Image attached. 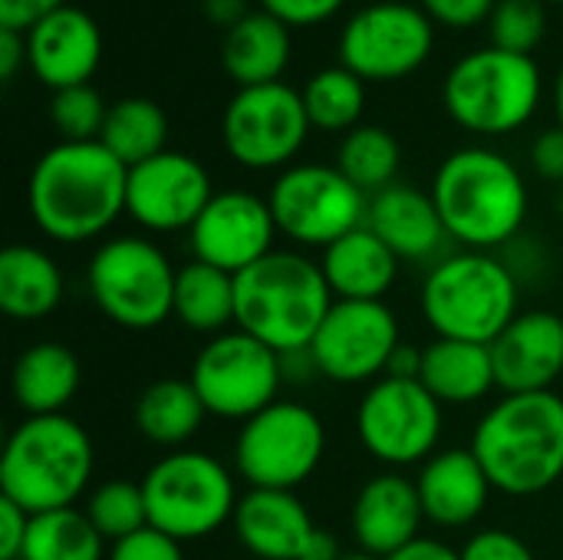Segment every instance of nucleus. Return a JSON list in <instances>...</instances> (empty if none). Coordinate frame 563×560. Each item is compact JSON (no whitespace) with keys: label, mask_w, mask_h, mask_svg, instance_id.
Segmentation results:
<instances>
[{"label":"nucleus","mask_w":563,"mask_h":560,"mask_svg":"<svg viewBox=\"0 0 563 560\" xmlns=\"http://www.w3.org/2000/svg\"><path fill=\"white\" fill-rule=\"evenodd\" d=\"M125 191L129 168L102 142H59L33 165L26 205L46 238L79 244L125 215Z\"/></svg>","instance_id":"nucleus-1"},{"label":"nucleus","mask_w":563,"mask_h":560,"mask_svg":"<svg viewBox=\"0 0 563 560\" xmlns=\"http://www.w3.org/2000/svg\"><path fill=\"white\" fill-rule=\"evenodd\" d=\"M432 201L442 224L462 251H488L511 244L528 221V185L518 165L482 145L459 149L442 158L432 178Z\"/></svg>","instance_id":"nucleus-2"},{"label":"nucleus","mask_w":563,"mask_h":560,"mask_svg":"<svg viewBox=\"0 0 563 560\" xmlns=\"http://www.w3.org/2000/svg\"><path fill=\"white\" fill-rule=\"evenodd\" d=\"M472 452L495 492L531 498L563 479V399L558 393L501 396L475 426Z\"/></svg>","instance_id":"nucleus-3"},{"label":"nucleus","mask_w":563,"mask_h":560,"mask_svg":"<svg viewBox=\"0 0 563 560\" xmlns=\"http://www.w3.org/2000/svg\"><path fill=\"white\" fill-rule=\"evenodd\" d=\"M96 469L89 432L66 413L26 416L0 455V495L26 515L76 508Z\"/></svg>","instance_id":"nucleus-4"},{"label":"nucleus","mask_w":563,"mask_h":560,"mask_svg":"<svg viewBox=\"0 0 563 560\" xmlns=\"http://www.w3.org/2000/svg\"><path fill=\"white\" fill-rule=\"evenodd\" d=\"M336 304L323 267L300 251H274L238 274V330L280 356L307 353Z\"/></svg>","instance_id":"nucleus-5"},{"label":"nucleus","mask_w":563,"mask_h":560,"mask_svg":"<svg viewBox=\"0 0 563 560\" xmlns=\"http://www.w3.org/2000/svg\"><path fill=\"white\" fill-rule=\"evenodd\" d=\"M521 287L498 254L455 251L442 257L422 284L419 307L435 337L495 343L501 330L521 314Z\"/></svg>","instance_id":"nucleus-6"},{"label":"nucleus","mask_w":563,"mask_h":560,"mask_svg":"<svg viewBox=\"0 0 563 560\" xmlns=\"http://www.w3.org/2000/svg\"><path fill=\"white\" fill-rule=\"evenodd\" d=\"M544 79L534 56L482 46L465 53L445 76L442 102L452 122L475 135H511L541 106Z\"/></svg>","instance_id":"nucleus-7"},{"label":"nucleus","mask_w":563,"mask_h":560,"mask_svg":"<svg viewBox=\"0 0 563 560\" xmlns=\"http://www.w3.org/2000/svg\"><path fill=\"white\" fill-rule=\"evenodd\" d=\"M148 528L188 545L221 531L238 512L234 472L208 452L178 449L162 455L145 479Z\"/></svg>","instance_id":"nucleus-8"},{"label":"nucleus","mask_w":563,"mask_h":560,"mask_svg":"<svg viewBox=\"0 0 563 560\" xmlns=\"http://www.w3.org/2000/svg\"><path fill=\"white\" fill-rule=\"evenodd\" d=\"M178 267L168 254L139 234L102 241L86 267L92 304L122 330H155L172 317Z\"/></svg>","instance_id":"nucleus-9"},{"label":"nucleus","mask_w":563,"mask_h":560,"mask_svg":"<svg viewBox=\"0 0 563 560\" xmlns=\"http://www.w3.org/2000/svg\"><path fill=\"white\" fill-rule=\"evenodd\" d=\"M323 419L290 399H277L254 419L241 422L234 439V469L251 488L297 492L323 462Z\"/></svg>","instance_id":"nucleus-10"},{"label":"nucleus","mask_w":563,"mask_h":560,"mask_svg":"<svg viewBox=\"0 0 563 560\" xmlns=\"http://www.w3.org/2000/svg\"><path fill=\"white\" fill-rule=\"evenodd\" d=\"M188 380L208 416L247 422L277 403L287 373L277 350L234 327L201 347Z\"/></svg>","instance_id":"nucleus-11"},{"label":"nucleus","mask_w":563,"mask_h":560,"mask_svg":"<svg viewBox=\"0 0 563 560\" xmlns=\"http://www.w3.org/2000/svg\"><path fill=\"white\" fill-rule=\"evenodd\" d=\"M277 231L300 248L327 251L366 224L369 195H363L336 165H290L267 191Z\"/></svg>","instance_id":"nucleus-12"},{"label":"nucleus","mask_w":563,"mask_h":560,"mask_svg":"<svg viewBox=\"0 0 563 560\" xmlns=\"http://www.w3.org/2000/svg\"><path fill=\"white\" fill-rule=\"evenodd\" d=\"M445 406L419 383L383 376L356 406L360 446L389 469L426 465L442 442Z\"/></svg>","instance_id":"nucleus-13"},{"label":"nucleus","mask_w":563,"mask_h":560,"mask_svg":"<svg viewBox=\"0 0 563 560\" xmlns=\"http://www.w3.org/2000/svg\"><path fill=\"white\" fill-rule=\"evenodd\" d=\"M435 23L416 3L379 0L356 10L340 33V66L366 83L406 79L432 56Z\"/></svg>","instance_id":"nucleus-14"},{"label":"nucleus","mask_w":563,"mask_h":560,"mask_svg":"<svg viewBox=\"0 0 563 560\" xmlns=\"http://www.w3.org/2000/svg\"><path fill=\"white\" fill-rule=\"evenodd\" d=\"M310 129L313 125L307 119L300 89L287 83H267L238 89L231 96L221 119V142L244 168H290Z\"/></svg>","instance_id":"nucleus-15"},{"label":"nucleus","mask_w":563,"mask_h":560,"mask_svg":"<svg viewBox=\"0 0 563 560\" xmlns=\"http://www.w3.org/2000/svg\"><path fill=\"white\" fill-rule=\"evenodd\" d=\"M399 343V320L386 300H336L310 343V360L317 376L360 386L386 376Z\"/></svg>","instance_id":"nucleus-16"},{"label":"nucleus","mask_w":563,"mask_h":560,"mask_svg":"<svg viewBox=\"0 0 563 560\" xmlns=\"http://www.w3.org/2000/svg\"><path fill=\"white\" fill-rule=\"evenodd\" d=\"M211 198L214 185L208 168L185 152L165 149L162 155L129 168L125 215L145 231H191Z\"/></svg>","instance_id":"nucleus-17"},{"label":"nucleus","mask_w":563,"mask_h":560,"mask_svg":"<svg viewBox=\"0 0 563 560\" xmlns=\"http://www.w3.org/2000/svg\"><path fill=\"white\" fill-rule=\"evenodd\" d=\"M277 234L280 231L267 198L241 188L214 191V198L188 231L195 261L221 267L234 277L274 254Z\"/></svg>","instance_id":"nucleus-18"},{"label":"nucleus","mask_w":563,"mask_h":560,"mask_svg":"<svg viewBox=\"0 0 563 560\" xmlns=\"http://www.w3.org/2000/svg\"><path fill=\"white\" fill-rule=\"evenodd\" d=\"M495 380L511 393H554L563 376V317L554 310H521L492 343Z\"/></svg>","instance_id":"nucleus-19"},{"label":"nucleus","mask_w":563,"mask_h":560,"mask_svg":"<svg viewBox=\"0 0 563 560\" xmlns=\"http://www.w3.org/2000/svg\"><path fill=\"white\" fill-rule=\"evenodd\" d=\"M26 36V66L53 92L86 86L102 59V30L79 7H59Z\"/></svg>","instance_id":"nucleus-20"},{"label":"nucleus","mask_w":563,"mask_h":560,"mask_svg":"<svg viewBox=\"0 0 563 560\" xmlns=\"http://www.w3.org/2000/svg\"><path fill=\"white\" fill-rule=\"evenodd\" d=\"M422 498L412 479L399 472H383L369 479L353 502V538L360 551H369L376 558H393L406 545L419 541L422 535Z\"/></svg>","instance_id":"nucleus-21"},{"label":"nucleus","mask_w":563,"mask_h":560,"mask_svg":"<svg viewBox=\"0 0 563 560\" xmlns=\"http://www.w3.org/2000/svg\"><path fill=\"white\" fill-rule=\"evenodd\" d=\"M426 521L439 528L475 525L492 498V482L472 449H439L416 479Z\"/></svg>","instance_id":"nucleus-22"},{"label":"nucleus","mask_w":563,"mask_h":560,"mask_svg":"<svg viewBox=\"0 0 563 560\" xmlns=\"http://www.w3.org/2000/svg\"><path fill=\"white\" fill-rule=\"evenodd\" d=\"M234 535L257 560H300L317 525L297 492L251 488L234 512Z\"/></svg>","instance_id":"nucleus-23"},{"label":"nucleus","mask_w":563,"mask_h":560,"mask_svg":"<svg viewBox=\"0 0 563 560\" xmlns=\"http://www.w3.org/2000/svg\"><path fill=\"white\" fill-rule=\"evenodd\" d=\"M366 228L399 257V261H429L449 238L442 215L432 195L412 185H389L369 198Z\"/></svg>","instance_id":"nucleus-24"},{"label":"nucleus","mask_w":563,"mask_h":560,"mask_svg":"<svg viewBox=\"0 0 563 560\" xmlns=\"http://www.w3.org/2000/svg\"><path fill=\"white\" fill-rule=\"evenodd\" d=\"M320 267L336 300H386L399 277V257L366 224L330 244Z\"/></svg>","instance_id":"nucleus-25"},{"label":"nucleus","mask_w":563,"mask_h":560,"mask_svg":"<svg viewBox=\"0 0 563 560\" xmlns=\"http://www.w3.org/2000/svg\"><path fill=\"white\" fill-rule=\"evenodd\" d=\"M82 383L79 356L56 340L26 347L10 373L13 403L26 416H59L76 399Z\"/></svg>","instance_id":"nucleus-26"},{"label":"nucleus","mask_w":563,"mask_h":560,"mask_svg":"<svg viewBox=\"0 0 563 560\" xmlns=\"http://www.w3.org/2000/svg\"><path fill=\"white\" fill-rule=\"evenodd\" d=\"M419 383L442 406H472L485 399L492 389H498L492 347L435 337L429 347H422Z\"/></svg>","instance_id":"nucleus-27"},{"label":"nucleus","mask_w":563,"mask_h":560,"mask_svg":"<svg viewBox=\"0 0 563 560\" xmlns=\"http://www.w3.org/2000/svg\"><path fill=\"white\" fill-rule=\"evenodd\" d=\"M290 53V26L271 17L267 10H251L238 26L224 33L221 43L224 73L238 83V89L280 83Z\"/></svg>","instance_id":"nucleus-28"},{"label":"nucleus","mask_w":563,"mask_h":560,"mask_svg":"<svg viewBox=\"0 0 563 560\" xmlns=\"http://www.w3.org/2000/svg\"><path fill=\"white\" fill-rule=\"evenodd\" d=\"M66 294L59 264L33 248L10 244L0 251V310L13 320H43L49 317Z\"/></svg>","instance_id":"nucleus-29"},{"label":"nucleus","mask_w":563,"mask_h":560,"mask_svg":"<svg viewBox=\"0 0 563 560\" xmlns=\"http://www.w3.org/2000/svg\"><path fill=\"white\" fill-rule=\"evenodd\" d=\"M172 317L195 333H228L238 323V277L205 261H188L175 277Z\"/></svg>","instance_id":"nucleus-30"},{"label":"nucleus","mask_w":563,"mask_h":560,"mask_svg":"<svg viewBox=\"0 0 563 560\" xmlns=\"http://www.w3.org/2000/svg\"><path fill=\"white\" fill-rule=\"evenodd\" d=\"M208 409L191 380H155L135 399V429L162 449H181L201 429Z\"/></svg>","instance_id":"nucleus-31"},{"label":"nucleus","mask_w":563,"mask_h":560,"mask_svg":"<svg viewBox=\"0 0 563 560\" xmlns=\"http://www.w3.org/2000/svg\"><path fill=\"white\" fill-rule=\"evenodd\" d=\"M99 142L125 165L135 168L168 145V116L158 102L145 96H129L109 106Z\"/></svg>","instance_id":"nucleus-32"},{"label":"nucleus","mask_w":563,"mask_h":560,"mask_svg":"<svg viewBox=\"0 0 563 560\" xmlns=\"http://www.w3.org/2000/svg\"><path fill=\"white\" fill-rule=\"evenodd\" d=\"M106 538L86 512L59 508L30 515V531L20 560H106Z\"/></svg>","instance_id":"nucleus-33"},{"label":"nucleus","mask_w":563,"mask_h":560,"mask_svg":"<svg viewBox=\"0 0 563 560\" xmlns=\"http://www.w3.org/2000/svg\"><path fill=\"white\" fill-rule=\"evenodd\" d=\"M303 109L313 129L320 132H353L366 109V79L346 66H327L307 79L300 89Z\"/></svg>","instance_id":"nucleus-34"},{"label":"nucleus","mask_w":563,"mask_h":560,"mask_svg":"<svg viewBox=\"0 0 563 560\" xmlns=\"http://www.w3.org/2000/svg\"><path fill=\"white\" fill-rule=\"evenodd\" d=\"M399 165H402V149L396 135L383 125H356L353 132L343 135L336 149V168L369 198L396 185Z\"/></svg>","instance_id":"nucleus-35"},{"label":"nucleus","mask_w":563,"mask_h":560,"mask_svg":"<svg viewBox=\"0 0 563 560\" xmlns=\"http://www.w3.org/2000/svg\"><path fill=\"white\" fill-rule=\"evenodd\" d=\"M82 512L89 515V521L96 525V531H99L109 545H119V541L132 538L135 531L148 528L145 492H142V485H135V482H122V479L102 482V485L89 495V502H86Z\"/></svg>","instance_id":"nucleus-36"},{"label":"nucleus","mask_w":563,"mask_h":560,"mask_svg":"<svg viewBox=\"0 0 563 560\" xmlns=\"http://www.w3.org/2000/svg\"><path fill=\"white\" fill-rule=\"evenodd\" d=\"M492 46L531 56L544 33H548V10L544 0H498L488 17Z\"/></svg>","instance_id":"nucleus-37"},{"label":"nucleus","mask_w":563,"mask_h":560,"mask_svg":"<svg viewBox=\"0 0 563 560\" xmlns=\"http://www.w3.org/2000/svg\"><path fill=\"white\" fill-rule=\"evenodd\" d=\"M106 116H109V106L89 83L59 89L49 99V119L56 132L63 135V142H99Z\"/></svg>","instance_id":"nucleus-38"},{"label":"nucleus","mask_w":563,"mask_h":560,"mask_svg":"<svg viewBox=\"0 0 563 560\" xmlns=\"http://www.w3.org/2000/svg\"><path fill=\"white\" fill-rule=\"evenodd\" d=\"M462 560H538L528 541H521L515 531L505 528H485L468 538L462 548Z\"/></svg>","instance_id":"nucleus-39"},{"label":"nucleus","mask_w":563,"mask_h":560,"mask_svg":"<svg viewBox=\"0 0 563 560\" xmlns=\"http://www.w3.org/2000/svg\"><path fill=\"white\" fill-rule=\"evenodd\" d=\"M106 560H185V554H181V541L155 528H142L132 538L112 545Z\"/></svg>","instance_id":"nucleus-40"},{"label":"nucleus","mask_w":563,"mask_h":560,"mask_svg":"<svg viewBox=\"0 0 563 560\" xmlns=\"http://www.w3.org/2000/svg\"><path fill=\"white\" fill-rule=\"evenodd\" d=\"M419 7L429 13L432 23L452 26V30H468L475 23H485L498 0H419Z\"/></svg>","instance_id":"nucleus-41"},{"label":"nucleus","mask_w":563,"mask_h":560,"mask_svg":"<svg viewBox=\"0 0 563 560\" xmlns=\"http://www.w3.org/2000/svg\"><path fill=\"white\" fill-rule=\"evenodd\" d=\"M346 0H261V10H267L271 17H277L280 23L294 26H317L327 23L330 17H336L343 10Z\"/></svg>","instance_id":"nucleus-42"},{"label":"nucleus","mask_w":563,"mask_h":560,"mask_svg":"<svg viewBox=\"0 0 563 560\" xmlns=\"http://www.w3.org/2000/svg\"><path fill=\"white\" fill-rule=\"evenodd\" d=\"M59 7H66V0H0V30L26 33Z\"/></svg>","instance_id":"nucleus-43"},{"label":"nucleus","mask_w":563,"mask_h":560,"mask_svg":"<svg viewBox=\"0 0 563 560\" xmlns=\"http://www.w3.org/2000/svg\"><path fill=\"white\" fill-rule=\"evenodd\" d=\"M30 531V515L0 495V560H20Z\"/></svg>","instance_id":"nucleus-44"},{"label":"nucleus","mask_w":563,"mask_h":560,"mask_svg":"<svg viewBox=\"0 0 563 560\" xmlns=\"http://www.w3.org/2000/svg\"><path fill=\"white\" fill-rule=\"evenodd\" d=\"M531 165L541 178L548 182H563V129L554 125V129H544L534 145H531Z\"/></svg>","instance_id":"nucleus-45"},{"label":"nucleus","mask_w":563,"mask_h":560,"mask_svg":"<svg viewBox=\"0 0 563 560\" xmlns=\"http://www.w3.org/2000/svg\"><path fill=\"white\" fill-rule=\"evenodd\" d=\"M20 63H26V36L16 30H0V79L10 83Z\"/></svg>","instance_id":"nucleus-46"},{"label":"nucleus","mask_w":563,"mask_h":560,"mask_svg":"<svg viewBox=\"0 0 563 560\" xmlns=\"http://www.w3.org/2000/svg\"><path fill=\"white\" fill-rule=\"evenodd\" d=\"M386 560H462V551L449 548L439 538H419V541L406 545L402 551H396L393 558Z\"/></svg>","instance_id":"nucleus-47"},{"label":"nucleus","mask_w":563,"mask_h":560,"mask_svg":"<svg viewBox=\"0 0 563 560\" xmlns=\"http://www.w3.org/2000/svg\"><path fill=\"white\" fill-rule=\"evenodd\" d=\"M201 10H205V17H208L214 26H221L224 33H228L231 26H238V23L251 13L247 0H201Z\"/></svg>","instance_id":"nucleus-48"},{"label":"nucleus","mask_w":563,"mask_h":560,"mask_svg":"<svg viewBox=\"0 0 563 560\" xmlns=\"http://www.w3.org/2000/svg\"><path fill=\"white\" fill-rule=\"evenodd\" d=\"M419 373H422V350L412 347V343H399V350H396L393 360H389L386 376H396V380H419Z\"/></svg>","instance_id":"nucleus-49"},{"label":"nucleus","mask_w":563,"mask_h":560,"mask_svg":"<svg viewBox=\"0 0 563 560\" xmlns=\"http://www.w3.org/2000/svg\"><path fill=\"white\" fill-rule=\"evenodd\" d=\"M340 558H343L340 541H336L330 531H323V528H317V531H313V538L307 541V548H303V554H300V560H340Z\"/></svg>","instance_id":"nucleus-50"},{"label":"nucleus","mask_w":563,"mask_h":560,"mask_svg":"<svg viewBox=\"0 0 563 560\" xmlns=\"http://www.w3.org/2000/svg\"><path fill=\"white\" fill-rule=\"evenodd\" d=\"M554 106H558V125L563 129V69L558 76V89H554Z\"/></svg>","instance_id":"nucleus-51"},{"label":"nucleus","mask_w":563,"mask_h":560,"mask_svg":"<svg viewBox=\"0 0 563 560\" xmlns=\"http://www.w3.org/2000/svg\"><path fill=\"white\" fill-rule=\"evenodd\" d=\"M340 560H383V558H376V554H369V551H350V554H343Z\"/></svg>","instance_id":"nucleus-52"},{"label":"nucleus","mask_w":563,"mask_h":560,"mask_svg":"<svg viewBox=\"0 0 563 560\" xmlns=\"http://www.w3.org/2000/svg\"><path fill=\"white\" fill-rule=\"evenodd\" d=\"M558 208H561V215H563V182H561V191H558Z\"/></svg>","instance_id":"nucleus-53"},{"label":"nucleus","mask_w":563,"mask_h":560,"mask_svg":"<svg viewBox=\"0 0 563 560\" xmlns=\"http://www.w3.org/2000/svg\"><path fill=\"white\" fill-rule=\"evenodd\" d=\"M544 3H563V0H544Z\"/></svg>","instance_id":"nucleus-54"}]
</instances>
